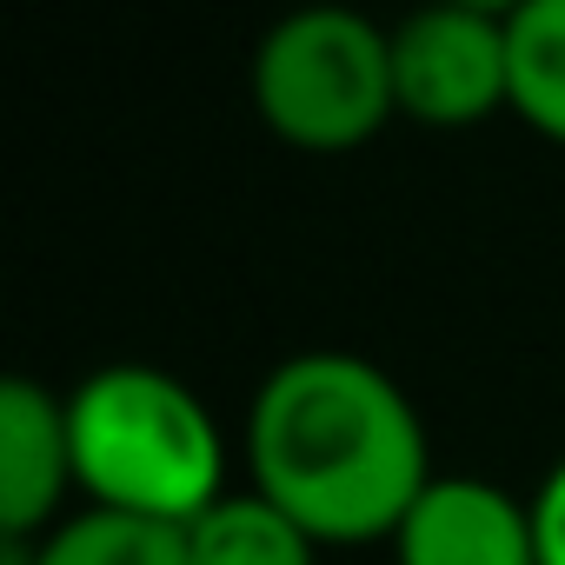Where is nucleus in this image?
Returning <instances> with one entry per match:
<instances>
[{"instance_id": "obj_1", "label": "nucleus", "mask_w": 565, "mask_h": 565, "mask_svg": "<svg viewBox=\"0 0 565 565\" xmlns=\"http://www.w3.org/2000/svg\"><path fill=\"white\" fill-rule=\"evenodd\" d=\"M246 486L273 499L320 552L393 545L433 472V439L413 393L366 353L313 347L279 360L239 426Z\"/></svg>"}, {"instance_id": "obj_7", "label": "nucleus", "mask_w": 565, "mask_h": 565, "mask_svg": "<svg viewBox=\"0 0 565 565\" xmlns=\"http://www.w3.org/2000/svg\"><path fill=\"white\" fill-rule=\"evenodd\" d=\"M0 565H186V525L74 512L47 539H0Z\"/></svg>"}, {"instance_id": "obj_2", "label": "nucleus", "mask_w": 565, "mask_h": 565, "mask_svg": "<svg viewBox=\"0 0 565 565\" xmlns=\"http://www.w3.org/2000/svg\"><path fill=\"white\" fill-rule=\"evenodd\" d=\"M74 433V486L94 512L147 519V525H193L206 505L226 499V439L206 399L147 360L94 366L67 393Z\"/></svg>"}, {"instance_id": "obj_6", "label": "nucleus", "mask_w": 565, "mask_h": 565, "mask_svg": "<svg viewBox=\"0 0 565 565\" xmlns=\"http://www.w3.org/2000/svg\"><path fill=\"white\" fill-rule=\"evenodd\" d=\"M74 486L67 393L14 373L0 386V539H47Z\"/></svg>"}, {"instance_id": "obj_4", "label": "nucleus", "mask_w": 565, "mask_h": 565, "mask_svg": "<svg viewBox=\"0 0 565 565\" xmlns=\"http://www.w3.org/2000/svg\"><path fill=\"white\" fill-rule=\"evenodd\" d=\"M393 94L399 120L433 134H466L512 114V14L446 0L393 28Z\"/></svg>"}, {"instance_id": "obj_9", "label": "nucleus", "mask_w": 565, "mask_h": 565, "mask_svg": "<svg viewBox=\"0 0 565 565\" xmlns=\"http://www.w3.org/2000/svg\"><path fill=\"white\" fill-rule=\"evenodd\" d=\"M512 114L565 147V0L512 8Z\"/></svg>"}, {"instance_id": "obj_8", "label": "nucleus", "mask_w": 565, "mask_h": 565, "mask_svg": "<svg viewBox=\"0 0 565 565\" xmlns=\"http://www.w3.org/2000/svg\"><path fill=\"white\" fill-rule=\"evenodd\" d=\"M186 565H320V545L246 486L186 525Z\"/></svg>"}, {"instance_id": "obj_5", "label": "nucleus", "mask_w": 565, "mask_h": 565, "mask_svg": "<svg viewBox=\"0 0 565 565\" xmlns=\"http://www.w3.org/2000/svg\"><path fill=\"white\" fill-rule=\"evenodd\" d=\"M393 565H539L532 499L479 472H439L399 519Z\"/></svg>"}, {"instance_id": "obj_3", "label": "nucleus", "mask_w": 565, "mask_h": 565, "mask_svg": "<svg viewBox=\"0 0 565 565\" xmlns=\"http://www.w3.org/2000/svg\"><path fill=\"white\" fill-rule=\"evenodd\" d=\"M253 114L300 153H353L399 120L393 28L353 8H307L273 21L246 61Z\"/></svg>"}, {"instance_id": "obj_10", "label": "nucleus", "mask_w": 565, "mask_h": 565, "mask_svg": "<svg viewBox=\"0 0 565 565\" xmlns=\"http://www.w3.org/2000/svg\"><path fill=\"white\" fill-rule=\"evenodd\" d=\"M532 539H539V565H565V459L532 492Z\"/></svg>"}]
</instances>
